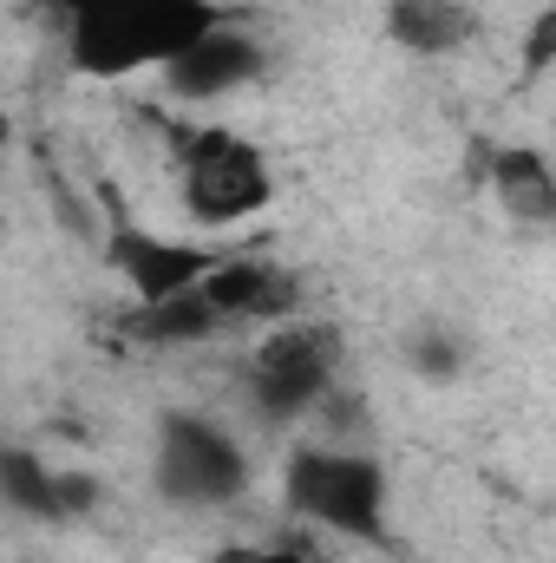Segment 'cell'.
Wrapping results in <instances>:
<instances>
[{
    "label": "cell",
    "mask_w": 556,
    "mask_h": 563,
    "mask_svg": "<svg viewBox=\"0 0 556 563\" xmlns=\"http://www.w3.org/2000/svg\"><path fill=\"white\" fill-rule=\"evenodd\" d=\"M177 197H184L190 230L216 236V230L269 217L281 197V177L256 139H243L230 125H197L184 139V157H177Z\"/></svg>",
    "instance_id": "obj_4"
},
{
    "label": "cell",
    "mask_w": 556,
    "mask_h": 563,
    "mask_svg": "<svg viewBox=\"0 0 556 563\" xmlns=\"http://www.w3.org/2000/svg\"><path fill=\"white\" fill-rule=\"evenodd\" d=\"M518 73H524V86H537V79H551V73H556V0H544V7L524 20Z\"/></svg>",
    "instance_id": "obj_13"
},
{
    "label": "cell",
    "mask_w": 556,
    "mask_h": 563,
    "mask_svg": "<svg viewBox=\"0 0 556 563\" xmlns=\"http://www.w3.org/2000/svg\"><path fill=\"white\" fill-rule=\"evenodd\" d=\"M66 66L79 79H138L170 73L197 40L230 26L236 13L223 0H53Z\"/></svg>",
    "instance_id": "obj_1"
},
{
    "label": "cell",
    "mask_w": 556,
    "mask_h": 563,
    "mask_svg": "<svg viewBox=\"0 0 556 563\" xmlns=\"http://www.w3.org/2000/svg\"><path fill=\"white\" fill-rule=\"evenodd\" d=\"M281 505H288V518H301L314 531L393 551V478L360 445H321V439L294 445L281 465Z\"/></svg>",
    "instance_id": "obj_2"
},
{
    "label": "cell",
    "mask_w": 556,
    "mask_h": 563,
    "mask_svg": "<svg viewBox=\"0 0 556 563\" xmlns=\"http://www.w3.org/2000/svg\"><path fill=\"white\" fill-rule=\"evenodd\" d=\"M269 73V46L249 33V26H216L210 40H197L170 73H164V86H170V99H184V106H210V99H230V92H243V86H256Z\"/></svg>",
    "instance_id": "obj_8"
},
{
    "label": "cell",
    "mask_w": 556,
    "mask_h": 563,
    "mask_svg": "<svg viewBox=\"0 0 556 563\" xmlns=\"http://www.w3.org/2000/svg\"><path fill=\"white\" fill-rule=\"evenodd\" d=\"M0 485H7V505H13L20 518H33V525H66V518H79V511H92V498H99L92 478L46 465L33 445H7V452H0Z\"/></svg>",
    "instance_id": "obj_10"
},
{
    "label": "cell",
    "mask_w": 556,
    "mask_h": 563,
    "mask_svg": "<svg viewBox=\"0 0 556 563\" xmlns=\"http://www.w3.org/2000/svg\"><path fill=\"white\" fill-rule=\"evenodd\" d=\"M407 361H413L425 380H458V367H465V347L452 341V334H438V328H413V341H407Z\"/></svg>",
    "instance_id": "obj_14"
},
{
    "label": "cell",
    "mask_w": 556,
    "mask_h": 563,
    "mask_svg": "<svg viewBox=\"0 0 556 563\" xmlns=\"http://www.w3.org/2000/svg\"><path fill=\"white\" fill-rule=\"evenodd\" d=\"M151 485L177 511H223L249 492V452L223 420L170 407L151 432Z\"/></svg>",
    "instance_id": "obj_5"
},
{
    "label": "cell",
    "mask_w": 556,
    "mask_h": 563,
    "mask_svg": "<svg viewBox=\"0 0 556 563\" xmlns=\"http://www.w3.org/2000/svg\"><path fill=\"white\" fill-rule=\"evenodd\" d=\"M203 295L223 308L230 328H281L294 314H308V282L263 250H236L216 276L203 282Z\"/></svg>",
    "instance_id": "obj_7"
},
{
    "label": "cell",
    "mask_w": 556,
    "mask_h": 563,
    "mask_svg": "<svg viewBox=\"0 0 556 563\" xmlns=\"http://www.w3.org/2000/svg\"><path fill=\"white\" fill-rule=\"evenodd\" d=\"M230 321H223V308L203 295V288H190V295H177V301H132V314L119 321V334L132 341V347H157V354H177V347H203V341H216Z\"/></svg>",
    "instance_id": "obj_12"
},
{
    "label": "cell",
    "mask_w": 556,
    "mask_h": 563,
    "mask_svg": "<svg viewBox=\"0 0 556 563\" xmlns=\"http://www.w3.org/2000/svg\"><path fill=\"white\" fill-rule=\"evenodd\" d=\"M485 184H491V203L504 210V223L531 230V236H551L556 230V164L551 151L537 144H498L485 157Z\"/></svg>",
    "instance_id": "obj_9"
},
{
    "label": "cell",
    "mask_w": 556,
    "mask_h": 563,
    "mask_svg": "<svg viewBox=\"0 0 556 563\" xmlns=\"http://www.w3.org/2000/svg\"><path fill=\"white\" fill-rule=\"evenodd\" d=\"M210 563H321V558H308L301 544H216Z\"/></svg>",
    "instance_id": "obj_15"
},
{
    "label": "cell",
    "mask_w": 556,
    "mask_h": 563,
    "mask_svg": "<svg viewBox=\"0 0 556 563\" xmlns=\"http://www.w3.org/2000/svg\"><path fill=\"white\" fill-rule=\"evenodd\" d=\"M347 367V334L327 314H294L281 328H263V341L243 361V400L263 426L308 420Z\"/></svg>",
    "instance_id": "obj_3"
},
{
    "label": "cell",
    "mask_w": 556,
    "mask_h": 563,
    "mask_svg": "<svg viewBox=\"0 0 556 563\" xmlns=\"http://www.w3.org/2000/svg\"><path fill=\"white\" fill-rule=\"evenodd\" d=\"M99 256H105L112 276L125 282V295L151 308V301H177V295L203 288V282L216 276L236 250H223V243H197V236H164V230H151V223L112 217Z\"/></svg>",
    "instance_id": "obj_6"
},
{
    "label": "cell",
    "mask_w": 556,
    "mask_h": 563,
    "mask_svg": "<svg viewBox=\"0 0 556 563\" xmlns=\"http://www.w3.org/2000/svg\"><path fill=\"white\" fill-rule=\"evenodd\" d=\"M380 33L413 59H452L478 40V7L471 0H387Z\"/></svg>",
    "instance_id": "obj_11"
}]
</instances>
